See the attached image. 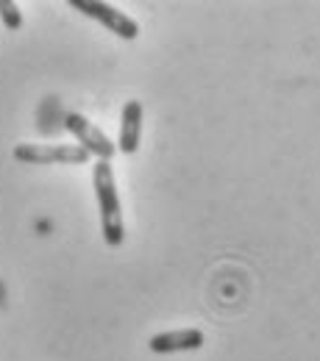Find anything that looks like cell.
Listing matches in <instances>:
<instances>
[{
	"label": "cell",
	"mask_w": 320,
	"mask_h": 361,
	"mask_svg": "<svg viewBox=\"0 0 320 361\" xmlns=\"http://www.w3.org/2000/svg\"><path fill=\"white\" fill-rule=\"evenodd\" d=\"M92 186L100 209V228L103 239L109 247H120L126 239V226H123V209L117 197V183H114V170L109 161H97L92 167Z\"/></svg>",
	"instance_id": "cell-1"
},
{
	"label": "cell",
	"mask_w": 320,
	"mask_h": 361,
	"mask_svg": "<svg viewBox=\"0 0 320 361\" xmlns=\"http://www.w3.org/2000/svg\"><path fill=\"white\" fill-rule=\"evenodd\" d=\"M14 159L23 164H87L90 153L81 145H31L14 147Z\"/></svg>",
	"instance_id": "cell-2"
},
{
	"label": "cell",
	"mask_w": 320,
	"mask_h": 361,
	"mask_svg": "<svg viewBox=\"0 0 320 361\" xmlns=\"http://www.w3.org/2000/svg\"><path fill=\"white\" fill-rule=\"evenodd\" d=\"M70 6L81 14H87L92 20H97L100 25H106L112 34H117L120 39H137L139 37V25L123 11H117L114 6L109 3H97V0H70Z\"/></svg>",
	"instance_id": "cell-3"
},
{
	"label": "cell",
	"mask_w": 320,
	"mask_h": 361,
	"mask_svg": "<svg viewBox=\"0 0 320 361\" xmlns=\"http://www.w3.org/2000/svg\"><path fill=\"white\" fill-rule=\"evenodd\" d=\"M64 126H67L70 134L78 139V145H81L90 156H97L100 161H109V159L114 156L117 145L103 134L100 128H95L87 117H81V114H67V117H64Z\"/></svg>",
	"instance_id": "cell-4"
},
{
	"label": "cell",
	"mask_w": 320,
	"mask_h": 361,
	"mask_svg": "<svg viewBox=\"0 0 320 361\" xmlns=\"http://www.w3.org/2000/svg\"><path fill=\"white\" fill-rule=\"evenodd\" d=\"M148 348L153 353H184V350H198L203 348V331L198 328H182V331H165L150 336Z\"/></svg>",
	"instance_id": "cell-5"
},
{
	"label": "cell",
	"mask_w": 320,
	"mask_h": 361,
	"mask_svg": "<svg viewBox=\"0 0 320 361\" xmlns=\"http://www.w3.org/2000/svg\"><path fill=\"white\" fill-rule=\"evenodd\" d=\"M139 139H142V103L139 100H129L123 106V120H120V139L117 147L123 153H137Z\"/></svg>",
	"instance_id": "cell-6"
},
{
	"label": "cell",
	"mask_w": 320,
	"mask_h": 361,
	"mask_svg": "<svg viewBox=\"0 0 320 361\" xmlns=\"http://www.w3.org/2000/svg\"><path fill=\"white\" fill-rule=\"evenodd\" d=\"M0 20H3V25L8 31H17L23 25V14H20L14 0H0Z\"/></svg>",
	"instance_id": "cell-7"
}]
</instances>
